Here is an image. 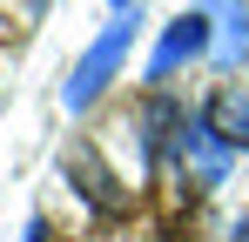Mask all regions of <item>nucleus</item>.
<instances>
[{"instance_id": "1", "label": "nucleus", "mask_w": 249, "mask_h": 242, "mask_svg": "<svg viewBox=\"0 0 249 242\" xmlns=\"http://www.w3.org/2000/svg\"><path fill=\"white\" fill-rule=\"evenodd\" d=\"M128 40H135V20H128V14H122V20H108V27L94 34V47L81 54V68L68 74V94H61L68 108H88V101L108 87V74L122 68V54H128Z\"/></svg>"}, {"instance_id": "2", "label": "nucleus", "mask_w": 249, "mask_h": 242, "mask_svg": "<svg viewBox=\"0 0 249 242\" xmlns=\"http://www.w3.org/2000/svg\"><path fill=\"white\" fill-rule=\"evenodd\" d=\"M175 148H182V175H189L196 189H215V182H222L229 148L209 135V121H182V128H175Z\"/></svg>"}, {"instance_id": "3", "label": "nucleus", "mask_w": 249, "mask_h": 242, "mask_svg": "<svg viewBox=\"0 0 249 242\" xmlns=\"http://www.w3.org/2000/svg\"><path fill=\"white\" fill-rule=\"evenodd\" d=\"M68 182H74V195H88V208H101V215H122L128 208V195H122V182L101 168V155L94 148H68Z\"/></svg>"}, {"instance_id": "4", "label": "nucleus", "mask_w": 249, "mask_h": 242, "mask_svg": "<svg viewBox=\"0 0 249 242\" xmlns=\"http://www.w3.org/2000/svg\"><path fill=\"white\" fill-rule=\"evenodd\" d=\"M196 14L209 20V54L215 68H236L249 47V20H243V0H196Z\"/></svg>"}, {"instance_id": "5", "label": "nucleus", "mask_w": 249, "mask_h": 242, "mask_svg": "<svg viewBox=\"0 0 249 242\" xmlns=\"http://www.w3.org/2000/svg\"><path fill=\"white\" fill-rule=\"evenodd\" d=\"M196 54H209V20L189 7V14L168 20V34H162V47H155V61H148V74L162 81V74H175L182 61H196Z\"/></svg>"}, {"instance_id": "6", "label": "nucleus", "mask_w": 249, "mask_h": 242, "mask_svg": "<svg viewBox=\"0 0 249 242\" xmlns=\"http://www.w3.org/2000/svg\"><path fill=\"white\" fill-rule=\"evenodd\" d=\"M202 121H209V135H215L222 148H249V94L243 87H222Z\"/></svg>"}, {"instance_id": "7", "label": "nucleus", "mask_w": 249, "mask_h": 242, "mask_svg": "<svg viewBox=\"0 0 249 242\" xmlns=\"http://www.w3.org/2000/svg\"><path fill=\"white\" fill-rule=\"evenodd\" d=\"M229 242H249V215H243V222H236V229H229Z\"/></svg>"}, {"instance_id": "8", "label": "nucleus", "mask_w": 249, "mask_h": 242, "mask_svg": "<svg viewBox=\"0 0 249 242\" xmlns=\"http://www.w3.org/2000/svg\"><path fill=\"white\" fill-rule=\"evenodd\" d=\"M34 236H41V229H27V242H34Z\"/></svg>"}, {"instance_id": "9", "label": "nucleus", "mask_w": 249, "mask_h": 242, "mask_svg": "<svg viewBox=\"0 0 249 242\" xmlns=\"http://www.w3.org/2000/svg\"><path fill=\"white\" fill-rule=\"evenodd\" d=\"M115 7H128V0H115Z\"/></svg>"}]
</instances>
